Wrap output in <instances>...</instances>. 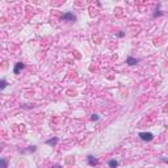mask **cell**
<instances>
[{"label": "cell", "mask_w": 168, "mask_h": 168, "mask_svg": "<svg viewBox=\"0 0 168 168\" xmlns=\"http://www.w3.org/2000/svg\"><path fill=\"white\" fill-rule=\"evenodd\" d=\"M138 62H139V60L135 59V58H133V56H127V58H126V63H127L129 66H135Z\"/></svg>", "instance_id": "obj_5"}, {"label": "cell", "mask_w": 168, "mask_h": 168, "mask_svg": "<svg viewBox=\"0 0 168 168\" xmlns=\"http://www.w3.org/2000/svg\"><path fill=\"white\" fill-rule=\"evenodd\" d=\"M91 120H92V121H98V116H97V114H93V116L91 117Z\"/></svg>", "instance_id": "obj_10"}, {"label": "cell", "mask_w": 168, "mask_h": 168, "mask_svg": "<svg viewBox=\"0 0 168 168\" xmlns=\"http://www.w3.org/2000/svg\"><path fill=\"white\" fill-rule=\"evenodd\" d=\"M87 160H88V164H89V166H92V167H95V166H97V164H98V160L95 158V156H92V155H89L88 158H87Z\"/></svg>", "instance_id": "obj_4"}, {"label": "cell", "mask_w": 168, "mask_h": 168, "mask_svg": "<svg viewBox=\"0 0 168 168\" xmlns=\"http://www.w3.org/2000/svg\"><path fill=\"white\" fill-rule=\"evenodd\" d=\"M118 166H120V163H118V160H109V167L110 168H117Z\"/></svg>", "instance_id": "obj_7"}, {"label": "cell", "mask_w": 168, "mask_h": 168, "mask_svg": "<svg viewBox=\"0 0 168 168\" xmlns=\"http://www.w3.org/2000/svg\"><path fill=\"white\" fill-rule=\"evenodd\" d=\"M162 160H163V162H166V163H168V159H167V158H163Z\"/></svg>", "instance_id": "obj_13"}, {"label": "cell", "mask_w": 168, "mask_h": 168, "mask_svg": "<svg viewBox=\"0 0 168 168\" xmlns=\"http://www.w3.org/2000/svg\"><path fill=\"white\" fill-rule=\"evenodd\" d=\"M139 138L143 142H151L154 139V134L152 133H139Z\"/></svg>", "instance_id": "obj_1"}, {"label": "cell", "mask_w": 168, "mask_h": 168, "mask_svg": "<svg viewBox=\"0 0 168 168\" xmlns=\"http://www.w3.org/2000/svg\"><path fill=\"white\" fill-rule=\"evenodd\" d=\"M75 20H76L75 14L71 13V12H67L62 16V21H75Z\"/></svg>", "instance_id": "obj_2"}, {"label": "cell", "mask_w": 168, "mask_h": 168, "mask_svg": "<svg viewBox=\"0 0 168 168\" xmlns=\"http://www.w3.org/2000/svg\"><path fill=\"white\" fill-rule=\"evenodd\" d=\"M117 36H118V37H124V36H125V33H124V32H120V33L117 34Z\"/></svg>", "instance_id": "obj_12"}, {"label": "cell", "mask_w": 168, "mask_h": 168, "mask_svg": "<svg viewBox=\"0 0 168 168\" xmlns=\"http://www.w3.org/2000/svg\"><path fill=\"white\" fill-rule=\"evenodd\" d=\"M1 168H7V162H5V159H1Z\"/></svg>", "instance_id": "obj_9"}, {"label": "cell", "mask_w": 168, "mask_h": 168, "mask_svg": "<svg viewBox=\"0 0 168 168\" xmlns=\"http://www.w3.org/2000/svg\"><path fill=\"white\" fill-rule=\"evenodd\" d=\"M56 143H58V138H51L46 140V144H49V146H55Z\"/></svg>", "instance_id": "obj_6"}, {"label": "cell", "mask_w": 168, "mask_h": 168, "mask_svg": "<svg viewBox=\"0 0 168 168\" xmlns=\"http://www.w3.org/2000/svg\"><path fill=\"white\" fill-rule=\"evenodd\" d=\"M5 87H7V80H4V79H3L1 82H0V88H1V89H4Z\"/></svg>", "instance_id": "obj_8"}, {"label": "cell", "mask_w": 168, "mask_h": 168, "mask_svg": "<svg viewBox=\"0 0 168 168\" xmlns=\"http://www.w3.org/2000/svg\"><path fill=\"white\" fill-rule=\"evenodd\" d=\"M51 168H60V166H55V167H51Z\"/></svg>", "instance_id": "obj_14"}, {"label": "cell", "mask_w": 168, "mask_h": 168, "mask_svg": "<svg viewBox=\"0 0 168 168\" xmlns=\"http://www.w3.org/2000/svg\"><path fill=\"white\" fill-rule=\"evenodd\" d=\"M162 14H163L162 12H155V13H154V17H158V16H162Z\"/></svg>", "instance_id": "obj_11"}, {"label": "cell", "mask_w": 168, "mask_h": 168, "mask_svg": "<svg viewBox=\"0 0 168 168\" xmlns=\"http://www.w3.org/2000/svg\"><path fill=\"white\" fill-rule=\"evenodd\" d=\"M25 66H24V63H21V62H18V63H16L14 64V68H13V74H20V71L24 68Z\"/></svg>", "instance_id": "obj_3"}]
</instances>
